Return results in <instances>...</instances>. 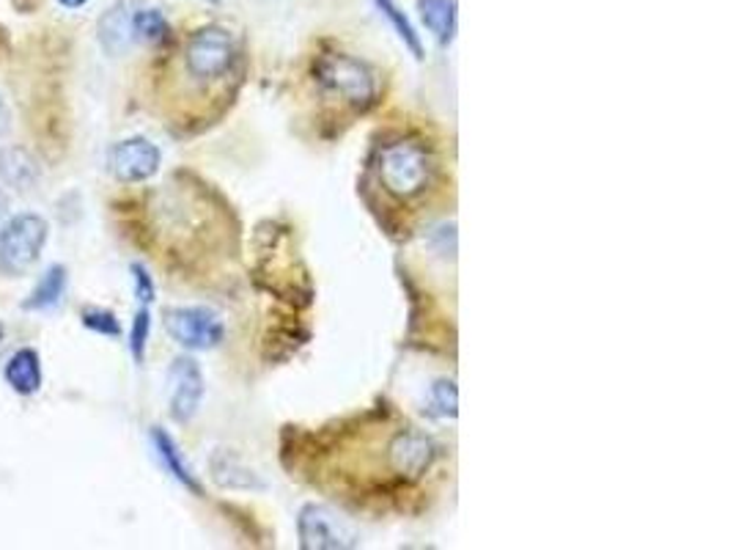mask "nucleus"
<instances>
[{
	"label": "nucleus",
	"instance_id": "nucleus-18",
	"mask_svg": "<svg viewBox=\"0 0 733 550\" xmlns=\"http://www.w3.org/2000/svg\"><path fill=\"white\" fill-rule=\"evenodd\" d=\"M374 3H376V9L387 17V22H391L393 31L399 33V39L407 44L410 53H413L418 61H423V44H421L418 31H415V25L410 22V17L399 9L396 0H374Z\"/></svg>",
	"mask_w": 733,
	"mask_h": 550
},
{
	"label": "nucleus",
	"instance_id": "nucleus-5",
	"mask_svg": "<svg viewBox=\"0 0 733 550\" xmlns=\"http://www.w3.org/2000/svg\"><path fill=\"white\" fill-rule=\"evenodd\" d=\"M166 330L184 350H214L225 339V325L206 306H177L166 311Z\"/></svg>",
	"mask_w": 733,
	"mask_h": 550
},
{
	"label": "nucleus",
	"instance_id": "nucleus-19",
	"mask_svg": "<svg viewBox=\"0 0 733 550\" xmlns=\"http://www.w3.org/2000/svg\"><path fill=\"white\" fill-rule=\"evenodd\" d=\"M81 322L83 328H88L92 334L107 336V339H118V336H121V322H118L116 314L107 311V308H83Z\"/></svg>",
	"mask_w": 733,
	"mask_h": 550
},
{
	"label": "nucleus",
	"instance_id": "nucleus-1",
	"mask_svg": "<svg viewBox=\"0 0 733 550\" xmlns=\"http://www.w3.org/2000/svg\"><path fill=\"white\" fill-rule=\"evenodd\" d=\"M314 81L325 97L338 99L347 108L371 110L380 99V81L365 61L341 50H327L314 59Z\"/></svg>",
	"mask_w": 733,
	"mask_h": 550
},
{
	"label": "nucleus",
	"instance_id": "nucleus-24",
	"mask_svg": "<svg viewBox=\"0 0 733 550\" xmlns=\"http://www.w3.org/2000/svg\"><path fill=\"white\" fill-rule=\"evenodd\" d=\"M11 218V207H9V195L3 193V188H0V229L6 226V221Z\"/></svg>",
	"mask_w": 733,
	"mask_h": 550
},
{
	"label": "nucleus",
	"instance_id": "nucleus-10",
	"mask_svg": "<svg viewBox=\"0 0 733 550\" xmlns=\"http://www.w3.org/2000/svg\"><path fill=\"white\" fill-rule=\"evenodd\" d=\"M42 179V166L36 157L22 146H3L0 149V182L6 188H14L20 193L33 190Z\"/></svg>",
	"mask_w": 733,
	"mask_h": 550
},
{
	"label": "nucleus",
	"instance_id": "nucleus-11",
	"mask_svg": "<svg viewBox=\"0 0 733 550\" xmlns=\"http://www.w3.org/2000/svg\"><path fill=\"white\" fill-rule=\"evenodd\" d=\"M3 378H6V385H9L14 394H20V396L39 394V389H42V383H44L42 358H39V352L31 350V347H22V350H17L14 356L6 361Z\"/></svg>",
	"mask_w": 733,
	"mask_h": 550
},
{
	"label": "nucleus",
	"instance_id": "nucleus-13",
	"mask_svg": "<svg viewBox=\"0 0 733 550\" xmlns=\"http://www.w3.org/2000/svg\"><path fill=\"white\" fill-rule=\"evenodd\" d=\"M66 284H70V273H66V267L50 265L42 278L36 281L31 295L25 297L22 308H25V311H53V308L64 300Z\"/></svg>",
	"mask_w": 733,
	"mask_h": 550
},
{
	"label": "nucleus",
	"instance_id": "nucleus-7",
	"mask_svg": "<svg viewBox=\"0 0 733 550\" xmlns=\"http://www.w3.org/2000/svg\"><path fill=\"white\" fill-rule=\"evenodd\" d=\"M297 537L306 550H349L358 548V535L321 504H306L297 518Z\"/></svg>",
	"mask_w": 733,
	"mask_h": 550
},
{
	"label": "nucleus",
	"instance_id": "nucleus-17",
	"mask_svg": "<svg viewBox=\"0 0 733 550\" xmlns=\"http://www.w3.org/2000/svg\"><path fill=\"white\" fill-rule=\"evenodd\" d=\"M212 474H214V479H217V476H223V474H231V476H225L223 482H220L223 487H245V490H253V487H264L262 479H258L253 470H247L245 465H242L240 459H236L234 454H229V452L214 454Z\"/></svg>",
	"mask_w": 733,
	"mask_h": 550
},
{
	"label": "nucleus",
	"instance_id": "nucleus-22",
	"mask_svg": "<svg viewBox=\"0 0 733 550\" xmlns=\"http://www.w3.org/2000/svg\"><path fill=\"white\" fill-rule=\"evenodd\" d=\"M129 273H132V284H135V297H138L140 306H151L157 297V286H155V278H151L149 271H146L144 265H138L135 262L132 267H129Z\"/></svg>",
	"mask_w": 733,
	"mask_h": 550
},
{
	"label": "nucleus",
	"instance_id": "nucleus-9",
	"mask_svg": "<svg viewBox=\"0 0 733 550\" xmlns=\"http://www.w3.org/2000/svg\"><path fill=\"white\" fill-rule=\"evenodd\" d=\"M168 385H171V396H168L171 419L179 424L193 421L204 402V374H201L199 363L190 356L177 358L168 369Z\"/></svg>",
	"mask_w": 733,
	"mask_h": 550
},
{
	"label": "nucleus",
	"instance_id": "nucleus-16",
	"mask_svg": "<svg viewBox=\"0 0 733 550\" xmlns=\"http://www.w3.org/2000/svg\"><path fill=\"white\" fill-rule=\"evenodd\" d=\"M132 33L146 44H166L173 39L171 22L160 9H135Z\"/></svg>",
	"mask_w": 733,
	"mask_h": 550
},
{
	"label": "nucleus",
	"instance_id": "nucleus-21",
	"mask_svg": "<svg viewBox=\"0 0 733 550\" xmlns=\"http://www.w3.org/2000/svg\"><path fill=\"white\" fill-rule=\"evenodd\" d=\"M432 408L437 415H456V385L450 380H437L432 385Z\"/></svg>",
	"mask_w": 733,
	"mask_h": 550
},
{
	"label": "nucleus",
	"instance_id": "nucleus-6",
	"mask_svg": "<svg viewBox=\"0 0 733 550\" xmlns=\"http://www.w3.org/2000/svg\"><path fill=\"white\" fill-rule=\"evenodd\" d=\"M439 459V446L434 443V437H428L426 432L407 426V430H399L396 435L387 441L385 448V463L391 468V474H396L404 482H418L428 470L434 468V463Z\"/></svg>",
	"mask_w": 733,
	"mask_h": 550
},
{
	"label": "nucleus",
	"instance_id": "nucleus-23",
	"mask_svg": "<svg viewBox=\"0 0 733 550\" xmlns=\"http://www.w3.org/2000/svg\"><path fill=\"white\" fill-rule=\"evenodd\" d=\"M9 133H11V108L3 99V94H0V138H6Z\"/></svg>",
	"mask_w": 733,
	"mask_h": 550
},
{
	"label": "nucleus",
	"instance_id": "nucleus-15",
	"mask_svg": "<svg viewBox=\"0 0 733 550\" xmlns=\"http://www.w3.org/2000/svg\"><path fill=\"white\" fill-rule=\"evenodd\" d=\"M423 25L434 33L439 44L454 42L456 33V3L454 0H418Z\"/></svg>",
	"mask_w": 733,
	"mask_h": 550
},
{
	"label": "nucleus",
	"instance_id": "nucleus-26",
	"mask_svg": "<svg viewBox=\"0 0 733 550\" xmlns=\"http://www.w3.org/2000/svg\"><path fill=\"white\" fill-rule=\"evenodd\" d=\"M0 339H3V325H0Z\"/></svg>",
	"mask_w": 733,
	"mask_h": 550
},
{
	"label": "nucleus",
	"instance_id": "nucleus-3",
	"mask_svg": "<svg viewBox=\"0 0 733 550\" xmlns=\"http://www.w3.org/2000/svg\"><path fill=\"white\" fill-rule=\"evenodd\" d=\"M240 44L223 25H204L184 44V70L199 86H225L240 70Z\"/></svg>",
	"mask_w": 733,
	"mask_h": 550
},
{
	"label": "nucleus",
	"instance_id": "nucleus-2",
	"mask_svg": "<svg viewBox=\"0 0 733 550\" xmlns=\"http://www.w3.org/2000/svg\"><path fill=\"white\" fill-rule=\"evenodd\" d=\"M437 160L432 149L415 138L391 140L376 155V177L380 184L399 201L421 199L434 184Z\"/></svg>",
	"mask_w": 733,
	"mask_h": 550
},
{
	"label": "nucleus",
	"instance_id": "nucleus-20",
	"mask_svg": "<svg viewBox=\"0 0 733 550\" xmlns=\"http://www.w3.org/2000/svg\"><path fill=\"white\" fill-rule=\"evenodd\" d=\"M149 334H151L149 306H140L138 314H135V319H132V330H129V352H132L135 363H144L146 345H149Z\"/></svg>",
	"mask_w": 733,
	"mask_h": 550
},
{
	"label": "nucleus",
	"instance_id": "nucleus-12",
	"mask_svg": "<svg viewBox=\"0 0 733 550\" xmlns=\"http://www.w3.org/2000/svg\"><path fill=\"white\" fill-rule=\"evenodd\" d=\"M151 443H155V452L157 457H160L162 468L168 470V474L173 476V479L179 482L182 487H188L190 493H195V496H201L204 493V487H201V482L195 479V474L190 470V465L184 463L182 452H179L177 441H173L171 435H168L162 426H151Z\"/></svg>",
	"mask_w": 733,
	"mask_h": 550
},
{
	"label": "nucleus",
	"instance_id": "nucleus-4",
	"mask_svg": "<svg viewBox=\"0 0 733 550\" xmlns=\"http://www.w3.org/2000/svg\"><path fill=\"white\" fill-rule=\"evenodd\" d=\"M50 240V223L36 212H20L0 229V271L20 275L31 271Z\"/></svg>",
	"mask_w": 733,
	"mask_h": 550
},
{
	"label": "nucleus",
	"instance_id": "nucleus-25",
	"mask_svg": "<svg viewBox=\"0 0 733 550\" xmlns=\"http://www.w3.org/2000/svg\"><path fill=\"white\" fill-rule=\"evenodd\" d=\"M86 3H88V0H59V6H64V9H70V11L83 9Z\"/></svg>",
	"mask_w": 733,
	"mask_h": 550
},
{
	"label": "nucleus",
	"instance_id": "nucleus-14",
	"mask_svg": "<svg viewBox=\"0 0 733 550\" xmlns=\"http://www.w3.org/2000/svg\"><path fill=\"white\" fill-rule=\"evenodd\" d=\"M132 6L118 3L99 20V42L107 53H124L132 44Z\"/></svg>",
	"mask_w": 733,
	"mask_h": 550
},
{
	"label": "nucleus",
	"instance_id": "nucleus-27",
	"mask_svg": "<svg viewBox=\"0 0 733 550\" xmlns=\"http://www.w3.org/2000/svg\"><path fill=\"white\" fill-rule=\"evenodd\" d=\"M212 3H217V0H212Z\"/></svg>",
	"mask_w": 733,
	"mask_h": 550
},
{
	"label": "nucleus",
	"instance_id": "nucleus-8",
	"mask_svg": "<svg viewBox=\"0 0 733 550\" xmlns=\"http://www.w3.org/2000/svg\"><path fill=\"white\" fill-rule=\"evenodd\" d=\"M162 166V151L149 138H124L107 155V168L118 182L138 184L155 177Z\"/></svg>",
	"mask_w": 733,
	"mask_h": 550
}]
</instances>
